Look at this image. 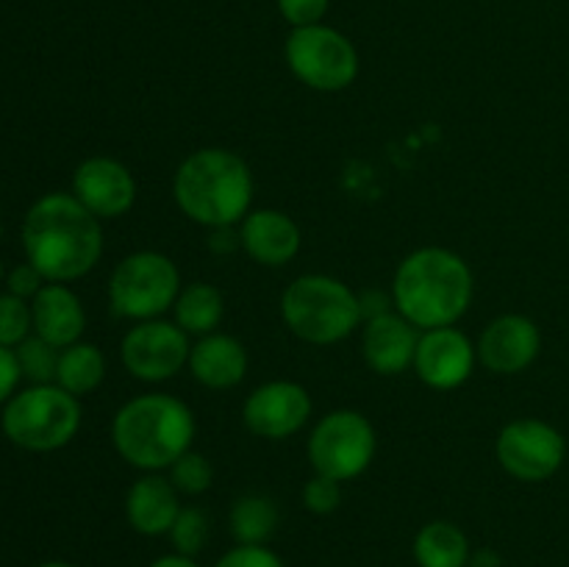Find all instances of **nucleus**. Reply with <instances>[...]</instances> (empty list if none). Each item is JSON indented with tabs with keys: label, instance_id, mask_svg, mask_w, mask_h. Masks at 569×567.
Here are the masks:
<instances>
[{
	"label": "nucleus",
	"instance_id": "7",
	"mask_svg": "<svg viewBox=\"0 0 569 567\" xmlns=\"http://www.w3.org/2000/svg\"><path fill=\"white\" fill-rule=\"evenodd\" d=\"M181 292V272L176 261L159 250H137L117 261L109 281V300L128 320H156L172 309Z\"/></svg>",
	"mask_w": 569,
	"mask_h": 567
},
{
	"label": "nucleus",
	"instance_id": "30",
	"mask_svg": "<svg viewBox=\"0 0 569 567\" xmlns=\"http://www.w3.org/2000/svg\"><path fill=\"white\" fill-rule=\"evenodd\" d=\"M214 567H287L267 545H233L214 561Z\"/></svg>",
	"mask_w": 569,
	"mask_h": 567
},
{
	"label": "nucleus",
	"instance_id": "24",
	"mask_svg": "<svg viewBox=\"0 0 569 567\" xmlns=\"http://www.w3.org/2000/svg\"><path fill=\"white\" fill-rule=\"evenodd\" d=\"M278 520L281 515H278L276 500L256 493L233 500L231 515H228V526L237 545H267L276 534Z\"/></svg>",
	"mask_w": 569,
	"mask_h": 567
},
{
	"label": "nucleus",
	"instance_id": "38",
	"mask_svg": "<svg viewBox=\"0 0 569 567\" xmlns=\"http://www.w3.org/2000/svg\"><path fill=\"white\" fill-rule=\"evenodd\" d=\"M3 276H6V272H3V261H0V281H3Z\"/></svg>",
	"mask_w": 569,
	"mask_h": 567
},
{
	"label": "nucleus",
	"instance_id": "34",
	"mask_svg": "<svg viewBox=\"0 0 569 567\" xmlns=\"http://www.w3.org/2000/svg\"><path fill=\"white\" fill-rule=\"evenodd\" d=\"M359 309H361V322L372 320V317H381L387 311H395V298H387L383 292H365L359 295Z\"/></svg>",
	"mask_w": 569,
	"mask_h": 567
},
{
	"label": "nucleus",
	"instance_id": "14",
	"mask_svg": "<svg viewBox=\"0 0 569 567\" xmlns=\"http://www.w3.org/2000/svg\"><path fill=\"white\" fill-rule=\"evenodd\" d=\"M72 195L98 220H114L137 203V181L122 161L92 156V159H83L72 172Z\"/></svg>",
	"mask_w": 569,
	"mask_h": 567
},
{
	"label": "nucleus",
	"instance_id": "15",
	"mask_svg": "<svg viewBox=\"0 0 569 567\" xmlns=\"http://www.w3.org/2000/svg\"><path fill=\"white\" fill-rule=\"evenodd\" d=\"M478 361L495 376H517L537 361L542 331L526 315H500L483 328L476 345Z\"/></svg>",
	"mask_w": 569,
	"mask_h": 567
},
{
	"label": "nucleus",
	"instance_id": "26",
	"mask_svg": "<svg viewBox=\"0 0 569 567\" xmlns=\"http://www.w3.org/2000/svg\"><path fill=\"white\" fill-rule=\"evenodd\" d=\"M17 361H20L22 378L31 384H56V370H59V348L44 342L42 337H28L14 348Z\"/></svg>",
	"mask_w": 569,
	"mask_h": 567
},
{
	"label": "nucleus",
	"instance_id": "27",
	"mask_svg": "<svg viewBox=\"0 0 569 567\" xmlns=\"http://www.w3.org/2000/svg\"><path fill=\"white\" fill-rule=\"evenodd\" d=\"M167 478H170L178 493L194 498V495H203L211 489V484H214V467H211V461L203 454L187 450V454L172 461L170 476Z\"/></svg>",
	"mask_w": 569,
	"mask_h": 567
},
{
	"label": "nucleus",
	"instance_id": "36",
	"mask_svg": "<svg viewBox=\"0 0 569 567\" xmlns=\"http://www.w3.org/2000/svg\"><path fill=\"white\" fill-rule=\"evenodd\" d=\"M148 567H200V565H198V559H192V556H181L172 550V554H164V556H159L156 561H150Z\"/></svg>",
	"mask_w": 569,
	"mask_h": 567
},
{
	"label": "nucleus",
	"instance_id": "19",
	"mask_svg": "<svg viewBox=\"0 0 569 567\" xmlns=\"http://www.w3.org/2000/svg\"><path fill=\"white\" fill-rule=\"evenodd\" d=\"M33 331L50 342L53 348L64 350L70 345L81 342V334L87 328V311L81 298L64 284H44L31 300Z\"/></svg>",
	"mask_w": 569,
	"mask_h": 567
},
{
	"label": "nucleus",
	"instance_id": "17",
	"mask_svg": "<svg viewBox=\"0 0 569 567\" xmlns=\"http://www.w3.org/2000/svg\"><path fill=\"white\" fill-rule=\"evenodd\" d=\"M300 228L287 211L256 209L239 222V245L244 253L264 267H283L300 253Z\"/></svg>",
	"mask_w": 569,
	"mask_h": 567
},
{
	"label": "nucleus",
	"instance_id": "13",
	"mask_svg": "<svg viewBox=\"0 0 569 567\" xmlns=\"http://www.w3.org/2000/svg\"><path fill=\"white\" fill-rule=\"evenodd\" d=\"M478 350L472 339L456 326L431 328L420 334L415 354V372L426 387L448 392L472 376Z\"/></svg>",
	"mask_w": 569,
	"mask_h": 567
},
{
	"label": "nucleus",
	"instance_id": "33",
	"mask_svg": "<svg viewBox=\"0 0 569 567\" xmlns=\"http://www.w3.org/2000/svg\"><path fill=\"white\" fill-rule=\"evenodd\" d=\"M20 361H17L14 348H3L0 345V404H9V398L14 395L17 384H20Z\"/></svg>",
	"mask_w": 569,
	"mask_h": 567
},
{
	"label": "nucleus",
	"instance_id": "37",
	"mask_svg": "<svg viewBox=\"0 0 569 567\" xmlns=\"http://www.w3.org/2000/svg\"><path fill=\"white\" fill-rule=\"evenodd\" d=\"M39 567H76V565H70V561H44V565Z\"/></svg>",
	"mask_w": 569,
	"mask_h": 567
},
{
	"label": "nucleus",
	"instance_id": "8",
	"mask_svg": "<svg viewBox=\"0 0 569 567\" xmlns=\"http://www.w3.org/2000/svg\"><path fill=\"white\" fill-rule=\"evenodd\" d=\"M283 56L292 76L317 92H342L359 76V50L345 33L322 22L295 28Z\"/></svg>",
	"mask_w": 569,
	"mask_h": 567
},
{
	"label": "nucleus",
	"instance_id": "31",
	"mask_svg": "<svg viewBox=\"0 0 569 567\" xmlns=\"http://www.w3.org/2000/svg\"><path fill=\"white\" fill-rule=\"evenodd\" d=\"M331 0H278V11L292 28L320 26Z\"/></svg>",
	"mask_w": 569,
	"mask_h": 567
},
{
	"label": "nucleus",
	"instance_id": "25",
	"mask_svg": "<svg viewBox=\"0 0 569 567\" xmlns=\"http://www.w3.org/2000/svg\"><path fill=\"white\" fill-rule=\"evenodd\" d=\"M209 534H211L209 515H206L200 506H181V511H178V517H176V523H172L167 539H170V545L176 554L198 559L200 550L209 545Z\"/></svg>",
	"mask_w": 569,
	"mask_h": 567
},
{
	"label": "nucleus",
	"instance_id": "4",
	"mask_svg": "<svg viewBox=\"0 0 569 567\" xmlns=\"http://www.w3.org/2000/svg\"><path fill=\"white\" fill-rule=\"evenodd\" d=\"M194 434L198 422L192 409L167 392L131 398L111 420L117 454L142 472L170 470L178 456L192 450Z\"/></svg>",
	"mask_w": 569,
	"mask_h": 567
},
{
	"label": "nucleus",
	"instance_id": "12",
	"mask_svg": "<svg viewBox=\"0 0 569 567\" xmlns=\"http://www.w3.org/2000/svg\"><path fill=\"white\" fill-rule=\"evenodd\" d=\"M311 417V395L298 381H267L248 395L242 420L261 439L295 437Z\"/></svg>",
	"mask_w": 569,
	"mask_h": 567
},
{
	"label": "nucleus",
	"instance_id": "9",
	"mask_svg": "<svg viewBox=\"0 0 569 567\" xmlns=\"http://www.w3.org/2000/svg\"><path fill=\"white\" fill-rule=\"evenodd\" d=\"M378 437L372 422L361 411H328L309 437V461L315 472L345 484L359 478L372 465Z\"/></svg>",
	"mask_w": 569,
	"mask_h": 567
},
{
	"label": "nucleus",
	"instance_id": "2",
	"mask_svg": "<svg viewBox=\"0 0 569 567\" xmlns=\"http://www.w3.org/2000/svg\"><path fill=\"white\" fill-rule=\"evenodd\" d=\"M476 295L470 265L456 250L428 245L398 265L392 281L395 309L420 331L456 326Z\"/></svg>",
	"mask_w": 569,
	"mask_h": 567
},
{
	"label": "nucleus",
	"instance_id": "1",
	"mask_svg": "<svg viewBox=\"0 0 569 567\" xmlns=\"http://www.w3.org/2000/svg\"><path fill=\"white\" fill-rule=\"evenodd\" d=\"M22 250L44 281H78L103 256V228L76 195L50 192L22 220Z\"/></svg>",
	"mask_w": 569,
	"mask_h": 567
},
{
	"label": "nucleus",
	"instance_id": "20",
	"mask_svg": "<svg viewBox=\"0 0 569 567\" xmlns=\"http://www.w3.org/2000/svg\"><path fill=\"white\" fill-rule=\"evenodd\" d=\"M187 367L206 389H233L248 372V350L231 334H206L189 350Z\"/></svg>",
	"mask_w": 569,
	"mask_h": 567
},
{
	"label": "nucleus",
	"instance_id": "11",
	"mask_svg": "<svg viewBox=\"0 0 569 567\" xmlns=\"http://www.w3.org/2000/svg\"><path fill=\"white\" fill-rule=\"evenodd\" d=\"M189 334L170 320H142L122 337L120 359L133 378L144 384L170 381L189 365Z\"/></svg>",
	"mask_w": 569,
	"mask_h": 567
},
{
	"label": "nucleus",
	"instance_id": "29",
	"mask_svg": "<svg viewBox=\"0 0 569 567\" xmlns=\"http://www.w3.org/2000/svg\"><path fill=\"white\" fill-rule=\"evenodd\" d=\"M303 506L311 515H333V511L342 506V484L315 472V476L303 484Z\"/></svg>",
	"mask_w": 569,
	"mask_h": 567
},
{
	"label": "nucleus",
	"instance_id": "21",
	"mask_svg": "<svg viewBox=\"0 0 569 567\" xmlns=\"http://www.w3.org/2000/svg\"><path fill=\"white\" fill-rule=\"evenodd\" d=\"M470 554V539L450 520L426 523L411 543L417 567H467Z\"/></svg>",
	"mask_w": 569,
	"mask_h": 567
},
{
	"label": "nucleus",
	"instance_id": "10",
	"mask_svg": "<svg viewBox=\"0 0 569 567\" xmlns=\"http://www.w3.org/2000/svg\"><path fill=\"white\" fill-rule=\"evenodd\" d=\"M495 456L511 478L539 484L553 478L567 459V439L539 417H520L500 428Z\"/></svg>",
	"mask_w": 569,
	"mask_h": 567
},
{
	"label": "nucleus",
	"instance_id": "5",
	"mask_svg": "<svg viewBox=\"0 0 569 567\" xmlns=\"http://www.w3.org/2000/svg\"><path fill=\"white\" fill-rule=\"evenodd\" d=\"M289 331L309 345H337L361 326L359 295L326 272L298 276L281 295Z\"/></svg>",
	"mask_w": 569,
	"mask_h": 567
},
{
	"label": "nucleus",
	"instance_id": "32",
	"mask_svg": "<svg viewBox=\"0 0 569 567\" xmlns=\"http://www.w3.org/2000/svg\"><path fill=\"white\" fill-rule=\"evenodd\" d=\"M6 287H9V292L17 295V298L33 300L37 298L39 289L44 287V278H42V272L31 265V261H22V265H17L14 270L9 272V278H6Z\"/></svg>",
	"mask_w": 569,
	"mask_h": 567
},
{
	"label": "nucleus",
	"instance_id": "6",
	"mask_svg": "<svg viewBox=\"0 0 569 567\" xmlns=\"http://www.w3.org/2000/svg\"><path fill=\"white\" fill-rule=\"evenodd\" d=\"M0 426L6 439L17 448L48 454L76 439L81 428V404L59 384H31L22 392L11 395Z\"/></svg>",
	"mask_w": 569,
	"mask_h": 567
},
{
	"label": "nucleus",
	"instance_id": "22",
	"mask_svg": "<svg viewBox=\"0 0 569 567\" xmlns=\"http://www.w3.org/2000/svg\"><path fill=\"white\" fill-rule=\"evenodd\" d=\"M172 315H176L172 322L183 328L189 337H206L220 326L222 315H226V300L214 284L194 281L181 287L176 304H172Z\"/></svg>",
	"mask_w": 569,
	"mask_h": 567
},
{
	"label": "nucleus",
	"instance_id": "35",
	"mask_svg": "<svg viewBox=\"0 0 569 567\" xmlns=\"http://www.w3.org/2000/svg\"><path fill=\"white\" fill-rule=\"evenodd\" d=\"M467 567H503V556L492 548H478L470 554Z\"/></svg>",
	"mask_w": 569,
	"mask_h": 567
},
{
	"label": "nucleus",
	"instance_id": "3",
	"mask_svg": "<svg viewBox=\"0 0 569 567\" xmlns=\"http://www.w3.org/2000/svg\"><path fill=\"white\" fill-rule=\"evenodd\" d=\"M172 195L178 209L198 226L237 228L253 203V172L233 150H194L176 170Z\"/></svg>",
	"mask_w": 569,
	"mask_h": 567
},
{
	"label": "nucleus",
	"instance_id": "28",
	"mask_svg": "<svg viewBox=\"0 0 569 567\" xmlns=\"http://www.w3.org/2000/svg\"><path fill=\"white\" fill-rule=\"evenodd\" d=\"M31 328V304L11 292L0 295V345H3V348H17L20 342H26Z\"/></svg>",
	"mask_w": 569,
	"mask_h": 567
},
{
	"label": "nucleus",
	"instance_id": "18",
	"mask_svg": "<svg viewBox=\"0 0 569 567\" xmlns=\"http://www.w3.org/2000/svg\"><path fill=\"white\" fill-rule=\"evenodd\" d=\"M181 511V493L159 472H144L126 495V520L142 537H167Z\"/></svg>",
	"mask_w": 569,
	"mask_h": 567
},
{
	"label": "nucleus",
	"instance_id": "39",
	"mask_svg": "<svg viewBox=\"0 0 569 567\" xmlns=\"http://www.w3.org/2000/svg\"><path fill=\"white\" fill-rule=\"evenodd\" d=\"M0 233H3V226H0Z\"/></svg>",
	"mask_w": 569,
	"mask_h": 567
},
{
	"label": "nucleus",
	"instance_id": "16",
	"mask_svg": "<svg viewBox=\"0 0 569 567\" xmlns=\"http://www.w3.org/2000/svg\"><path fill=\"white\" fill-rule=\"evenodd\" d=\"M420 328L406 320L398 309L361 322V354L367 367L378 376H400L415 367Z\"/></svg>",
	"mask_w": 569,
	"mask_h": 567
},
{
	"label": "nucleus",
	"instance_id": "23",
	"mask_svg": "<svg viewBox=\"0 0 569 567\" xmlns=\"http://www.w3.org/2000/svg\"><path fill=\"white\" fill-rule=\"evenodd\" d=\"M106 378V356L98 345L76 342L59 354L56 384L76 398L94 392Z\"/></svg>",
	"mask_w": 569,
	"mask_h": 567
}]
</instances>
